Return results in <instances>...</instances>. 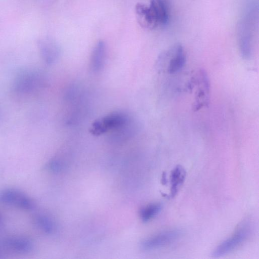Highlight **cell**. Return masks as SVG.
<instances>
[{
  "mask_svg": "<svg viewBox=\"0 0 259 259\" xmlns=\"http://www.w3.org/2000/svg\"><path fill=\"white\" fill-rule=\"evenodd\" d=\"M47 85V79L44 73L34 68L21 69L13 80V93L20 97H27L37 94Z\"/></svg>",
  "mask_w": 259,
  "mask_h": 259,
  "instance_id": "cell-1",
  "label": "cell"
},
{
  "mask_svg": "<svg viewBox=\"0 0 259 259\" xmlns=\"http://www.w3.org/2000/svg\"><path fill=\"white\" fill-rule=\"evenodd\" d=\"M254 11L249 12L243 17L237 28L238 42L240 54L245 59L252 55V41L255 29Z\"/></svg>",
  "mask_w": 259,
  "mask_h": 259,
  "instance_id": "cell-2",
  "label": "cell"
},
{
  "mask_svg": "<svg viewBox=\"0 0 259 259\" xmlns=\"http://www.w3.org/2000/svg\"><path fill=\"white\" fill-rule=\"evenodd\" d=\"M251 225L249 222H245L228 238L222 242L213 251L212 256L219 257L233 251L249 237Z\"/></svg>",
  "mask_w": 259,
  "mask_h": 259,
  "instance_id": "cell-3",
  "label": "cell"
},
{
  "mask_svg": "<svg viewBox=\"0 0 259 259\" xmlns=\"http://www.w3.org/2000/svg\"><path fill=\"white\" fill-rule=\"evenodd\" d=\"M127 121V117L124 114L112 112L95 120L89 131L93 135L100 136L108 132L120 129L125 126Z\"/></svg>",
  "mask_w": 259,
  "mask_h": 259,
  "instance_id": "cell-4",
  "label": "cell"
},
{
  "mask_svg": "<svg viewBox=\"0 0 259 259\" xmlns=\"http://www.w3.org/2000/svg\"><path fill=\"white\" fill-rule=\"evenodd\" d=\"M186 61L185 53L183 46L177 44L163 52L158 58L157 64L166 65L168 73L172 74L180 71Z\"/></svg>",
  "mask_w": 259,
  "mask_h": 259,
  "instance_id": "cell-5",
  "label": "cell"
},
{
  "mask_svg": "<svg viewBox=\"0 0 259 259\" xmlns=\"http://www.w3.org/2000/svg\"><path fill=\"white\" fill-rule=\"evenodd\" d=\"M181 234V231L178 229L164 231L144 240L141 247L144 250L160 248L175 242Z\"/></svg>",
  "mask_w": 259,
  "mask_h": 259,
  "instance_id": "cell-6",
  "label": "cell"
},
{
  "mask_svg": "<svg viewBox=\"0 0 259 259\" xmlns=\"http://www.w3.org/2000/svg\"><path fill=\"white\" fill-rule=\"evenodd\" d=\"M0 203L25 210H31L34 207V203L29 197L14 189H7L0 192Z\"/></svg>",
  "mask_w": 259,
  "mask_h": 259,
  "instance_id": "cell-7",
  "label": "cell"
},
{
  "mask_svg": "<svg viewBox=\"0 0 259 259\" xmlns=\"http://www.w3.org/2000/svg\"><path fill=\"white\" fill-rule=\"evenodd\" d=\"M38 51L43 61L47 65L54 64L60 57L61 48L53 38L45 36L37 41Z\"/></svg>",
  "mask_w": 259,
  "mask_h": 259,
  "instance_id": "cell-8",
  "label": "cell"
},
{
  "mask_svg": "<svg viewBox=\"0 0 259 259\" xmlns=\"http://www.w3.org/2000/svg\"><path fill=\"white\" fill-rule=\"evenodd\" d=\"M197 75L196 82L198 89L196 92L194 106L196 110L206 106L208 104L209 93V82L206 72L201 70Z\"/></svg>",
  "mask_w": 259,
  "mask_h": 259,
  "instance_id": "cell-9",
  "label": "cell"
},
{
  "mask_svg": "<svg viewBox=\"0 0 259 259\" xmlns=\"http://www.w3.org/2000/svg\"><path fill=\"white\" fill-rule=\"evenodd\" d=\"M33 248L32 242L20 237L7 238L0 240V249L19 253L30 251Z\"/></svg>",
  "mask_w": 259,
  "mask_h": 259,
  "instance_id": "cell-10",
  "label": "cell"
},
{
  "mask_svg": "<svg viewBox=\"0 0 259 259\" xmlns=\"http://www.w3.org/2000/svg\"><path fill=\"white\" fill-rule=\"evenodd\" d=\"M149 6L158 26L165 25L169 17L168 1L151 0Z\"/></svg>",
  "mask_w": 259,
  "mask_h": 259,
  "instance_id": "cell-11",
  "label": "cell"
},
{
  "mask_svg": "<svg viewBox=\"0 0 259 259\" xmlns=\"http://www.w3.org/2000/svg\"><path fill=\"white\" fill-rule=\"evenodd\" d=\"M135 12L139 24L143 28L153 29L158 27L149 6L139 3L136 5Z\"/></svg>",
  "mask_w": 259,
  "mask_h": 259,
  "instance_id": "cell-12",
  "label": "cell"
},
{
  "mask_svg": "<svg viewBox=\"0 0 259 259\" xmlns=\"http://www.w3.org/2000/svg\"><path fill=\"white\" fill-rule=\"evenodd\" d=\"M107 53L106 45L104 41H99L95 46L91 54L90 67L94 72L102 69L105 63Z\"/></svg>",
  "mask_w": 259,
  "mask_h": 259,
  "instance_id": "cell-13",
  "label": "cell"
},
{
  "mask_svg": "<svg viewBox=\"0 0 259 259\" xmlns=\"http://www.w3.org/2000/svg\"><path fill=\"white\" fill-rule=\"evenodd\" d=\"M186 177V171L181 165L176 166L171 171L170 176L171 188L170 195L172 197L175 196L183 183Z\"/></svg>",
  "mask_w": 259,
  "mask_h": 259,
  "instance_id": "cell-14",
  "label": "cell"
},
{
  "mask_svg": "<svg viewBox=\"0 0 259 259\" xmlns=\"http://www.w3.org/2000/svg\"><path fill=\"white\" fill-rule=\"evenodd\" d=\"M33 223L41 231L47 234L52 233L55 230V224L53 221L47 215L38 214L35 216Z\"/></svg>",
  "mask_w": 259,
  "mask_h": 259,
  "instance_id": "cell-15",
  "label": "cell"
},
{
  "mask_svg": "<svg viewBox=\"0 0 259 259\" xmlns=\"http://www.w3.org/2000/svg\"><path fill=\"white\" fill-rule=\"evenodd\" d=\"M161 209L162 205L160 203L149 204L141 209L140 218L144 222H147L156 216Z\"/></svg>",
  "mask_w": 259,
  "mask_h": 259,
  "instance_id": "cell-16",
  "label": "cell"
},
{
  "mask_svg": "<svg viewBox=\"0 0 259 259\" xmlns=\"http://www.w3.org/2000/svg\"><path fill=\"white\" fill-rule=\"evenodd\" d=\"M47 167L50 170L57 172L61 169V165L58 161L54 160L48 163Z\"/></svg>",
  "mask_w": 259,
  "mask_h": 259,
  "instance_id": "cell-17",
  "label": "cell"
},
{
  "mask_svg": "<svg viewBox=\"0 0 259 259\" xmlns=\"http://www.w3.org/2000/svg\"><path fill=\"white\" fill-rule=\"evenodd\" d=\"M1 215L0 214V222H1Z\"/></svg>",
  "mask_w": 259,
  "mask_h": 259,
  "instance_id": "cell-18",
  "label": "cell"
}]
</instances>
